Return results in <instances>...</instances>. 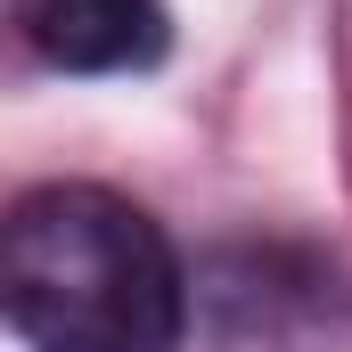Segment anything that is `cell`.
<instances>
[{"label":"cell","mask_w":352,"mask_h":352,"mask_svg":"<svg viewBox=\"0 0 352 352\" xmlns=\"http://www.w3.org/2000/svg\"><path fill=\"white\" fill-rule=\"evenodd\" d=\"M25 33L66 74H131L164 58V0H25Z\"/></svg>","instance_id":"obj_2"},{"label":"cell","mask_w":352,"mask_h":352,"mask_svg":"<svg viewBox=\"0 0 352 352\" xmlns=\"http://www.w3.org/2000/svg\"><path fill=\"white\" fill-rule=\"evenodd\" d=\"M8 328L33 352H173L188 287L164 230L90 180L33 188L8 213Z\"/></svg>","instance_id":"obj_1"}]
</instances>
